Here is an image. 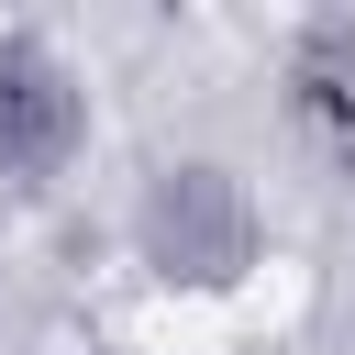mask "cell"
Wrapping results in <instances>:
<instances>
[{"label":"cell","instance_id":"obj_1","mask_svg":"<svg viewBox=\"0 0 355 355\" xmlns=\"http://www.w3.org/2000/svg\"><path fill=\"white\" fill-rule=\"evenodd\" d=\"M78 144V89L44 44H0V166L11 178H44L55 155Z\"/></svg>","mask_w":355,"mask_h":355}]
</instances>
